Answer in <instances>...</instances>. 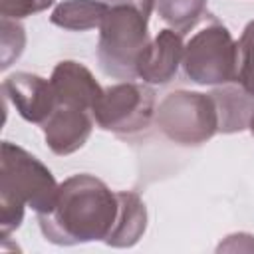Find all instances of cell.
<instances>
[{
    "mask_svg": "<svg viewBox=\"0 0 254 254\" xmlns=\"http://www.w3.org/2000/svg\"><path fill=\"white\" fill-rule=\"evenodd\" d=\"M119 210L117 192L101 179L79 173L60 183L50 210L38 214V224L48 242L73 246L109 236Z\"/></svg>",
    "mask_w": 254,
    "mask_h": 254,
    "instance_id": "6da1fadb",
    "label": "cell"
},
{
    "mask_svg": "<svg viewBox=\"0 0 254 254\" xmlns=\"http://www.w3.org/2000/svg\"><path fill=\"white\" fill-rule=\"evenodd\" d=\"M60 185L52 171L26 149L4 141L0 159V234L8 238L30 206L36 214L50 210Z\"/></svg>",
    "mask_w": 254,
    "mask_h": 254,
    "instance_id": "7a4b0ae2",
    "label": "cell"
},
{
    "mask_svg": "<svg viewBox=\"0 0 254 254\" xmlns=\"http://www.w3.org/2000/svg\"><path fill=\"white\" fill-rule=\"evenodd\" d=\"M149 14L129 4H107L99 26L97 62L103 73L131 81L137 77V60L149 44Z\"/></svg>",
    "mask_w": 254,
    "mask_h": 254,
    "instance_id": "3957f363",
    "label": "cell"
},
{
    "mask_svg": "<svg viewBox=\"0 0 254 254\" xmlns=\"http://www.w3.org/2000/svg\"><path fill=\"white\" fill-rule=\"evenodd\" d=\"M185 75L198 85H224L236 81L238 48L228 28L216 18L200 26L185 44Z\"/></svg>",
    "mask_w": 254,
    "mask_h": 254,
    "instance_id": "277c9868",
    "label": "cell"
},
{
    "mask_svg": "<svg viewBox=\"0 0 254 254\" xmlns=\"http://www.w3.org/2000/svg\"><path fill=\"white\" fill-rule=\"evenodd\" d=\"M161 133L179 145H200L218 133V115L210 93L177 89L157 107Z\"/></svg>",
    "mask_w": 254,
    "mask_h": 254,
    "instance_id": "5b68a950",
    "label": "cell"
},
{
    "mask_svg": "<svg viewBox=\"0 0 254 254\" xmlns=\"http://www.w3.org/2000/svg\"><path fill=\"white\" fill-rule=\"evenodd\" d=\"M155 111V91L149 83L121 81L103 89L91 115L103 131L133 135L151 125Z\"/></svg>",
    "mask_w": 254,
    "mask_h": 254,
    "instance_id": "8992f818",
    "label": "cell"
},
{
    "mask_svg": "<svg viewBox=\"0 0 254 254\" xmlns=\"http://www.w3.org/2000/svg\"><path fill=\"white\" fill-rule=\"evenodd\" d=\"M42 131L48 149L54 155L65 157L87 143L93 131V115L79 107L56 103L50 117L42 123Z\"/></svg>",
    "mask_w": 254,
    "mask_h": 254,
    "instance_id": "52a82bcc",
    "label": "cell"
},
{
    "mask_svg": "<svg viewBox=\"0 0 254 254\" xmlns=\"http://www.w3.org/2000/svg\"><path fill=\"white\" fill-rule=\"evenodd\" d=\"M183 36L171 28L161 30L139 54L137 77L149 85L169 83L177 75L179 65H183Z\"/></svg>",
    "mask_w": 254,
    "mask_h": 254,
    "instance_id": "ba28073f",
    "label": "cell"
},
{
    "mask_svg": "<svg viewBox=\"0 0 254 254\" xmlns=\"http://www.w3.org/2000/svg\"><path fill=\"white\" fill-rule=\"evenodd\" d=\"M6 99L12 101L22 119L42 125L56 107V95L50 85V79H44L36 73L16 71L8 75L2 83Z\"/></svg>",
    "mask_w": 254,
    "mask_h": 254,
    "instance_id": "9c48e42d",
    "label": "cell"
},
{
    "mask_svg": "<svg viewBox=\"0 0 254 254\" xmlns=\"http://www.w3.org/2000/svg\"><path fill=\"white\" fill-rule=\"evenodd\" d=\"M50 85L54 89L56 103L79 107L85 111H93L97 99L103 93V87L95 81L93 73L83 64L73 60H64L54 67Z\"/></svg>",
    "mask_w": 254,
    "mask_h": 254,
    "instance_id": "30bf717a",
    "label": "cell"
},
{
    "mask_svg": "<svg viewBox=\"0 0 254 254\" xmlns=\"http://www.w3.org/2000/svg\"><path fill=\"white\" fill-rule=\"evenodd\" d=\"M218 115V133H238L250 127L254 117V95L240 83H224L210 91Z\"/></svg>",
    "mask_w": 254,
    "mask_h": 254,
    "instance_id": "8fae6325",
    "label": "cell"
},
{
    "mask_svg": "<svg viewBox=\"0 0 254 254\" xmlns=\"http://www.w3.org/2000/svg\"><path fill=\"white\" fill-rule=\"evenodd\" d=\"M117 200V218L109 236L105 238V244L113 248H131L147 230V206L143 198L131 190H119Z\"/></svg>",
    "mask_w": 254,
    "mask_h": 254,
    "instance_id": "7c38bea8",
    "label": "cell"
},
{
    "mask_svg": "<svg viewBox=\"0 0 254 254\" xmlns=\"http://www.w3.org/2000/svg\"><path fill=\"white\" fill-rule=\"evenodd\" d=\"M105 14V0H64L52 10L50 22L64 30L85 32L99 28Z\"/></svg>",
    "mask_w": 254,
    "mask_h": 254,
    "instance_id": "4fadbf2b",
    "label": "cell"
},
{
    "mask_svg": "<svg viewBox=\"0 0 254 254\" xmlns=\"http://www.w3.org/2000/svg\"><path fill=\"white\" fill-rule=\"evenodd\" d=\"M155 8L161 20L181 36L206 16V0H155Z\"/></svg>",
    "mask_w": 254,
    "mask_h": 254,
    "instance_id": "5bb4252c",
    "label": "cell"
},
{
    "mask_svg": "<svg viewBox=\"0 0 254 254\" xmlns=\"http://www.w3.org/2000/svg\"><path fill=\"white\" fill-rule=\"evenodd\" d=\"M238 48V75L236 83H240L250 95H254V20L246 24L242 30L240 40L236 42Z\"/></svg>",
    "mask_w": 254,
    "mask_h": 254,
    "instance_id": "9a60e30c",
    "label": "cell"
},
{
    "mask_svg": "<svg viewBox=\"0 0 254 254\" xmlns=\"http://www.w3.org/2000/svg\"><path fill=\"white\" fill-rule=\"evenodd\" d=\"M0 26H2V65L0 67L6 69L24 52L26 34H24V28L12 18H2Z\"/></svg>",
    "mask_w": 254,
    "mask_h": 254,
    "instance_id": "2e32d148",
    "label": "cell"
},
{
    "mask_svg": "<svg viewBox=\"0 0 254 254\" xmlns=\"http://www.w3.org/2000/svg\"><path fill=\"white\" fill-rule=\"evenodd\" d=\"M56 0H0V14H2V18L22 20L32 14L44 12Z\"/></svg>",
    "mask_w": 254,
    "mask_h": 254,
    "instance_id": "e0dca14e",
    "label": "cell"
},
{
    "mask_svg": "<svg viewBox=\"0 0 254 254\" xmlns=\"http://www.w3.org/2000/svg\"><path fill=\"white\" fill-rule=\"evenodd\" d=\"M105 4H129V6H135L149 16L155 8V0H105Z\"/></svg>",
    "mask_w": 254,
    "mask_h": 254,
    "instance_id": "ac0fdd59",
    "label": "cell"
},
{
    "mask_svg": "<svg viewBox=\"0 0 254 254\" xmlns=\"http://www.w3.org/2000/svg\"><path fill=\"white\" fill-rule=\"evenodd\" d=\"M250 131H252V135H254V117H252V121H250V127H248Z\"/></svg>",
    "mask_w": 254,
    "mask_h": 254,
    "instance_id": "d6986e66",
    "label": "cell"
}]
</instances>
